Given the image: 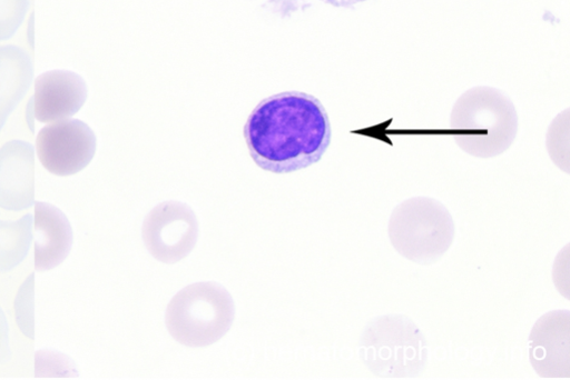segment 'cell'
<instances>
[{
  "instance_id": "cell-12",
  "label": "cell",
  "mask_w": 570,
  "mask_h": 380,
  "mask_svg": "<svg viewBox=\"0 0 570 380\" xmlns=\"http://www.w3.org/2000/svg\"><path fill=\"white\" fill-rule=\"evenodd\" d=\"M30 0H0V42L11 40L24 23Z\"/></svg>"
},
{
  "instance_id": "cell-16",
  "label": "cell",
  "mask_w": 570,
  "mask_h": 380,
  "mask_svg": "<svg viewBox=\"0 0 570 380\" xmlns=\"http://www.w3.org/2000/svg\"><path fill=\"white\" fill-rule=\"evenodd\" d=\"M11 356L10 328L7 316L0 308V361H6Z\"/></svg>"
},
{
  "instance_id": "cell-9",
  "label": "cell",
  "mask_w": 570,
  "mask_h": 380,
  "mask_svg": "<svg viewBox=\"0 0 570 380\" xmlns=\"http://www.w3.org/2000/svg\"><path fill=\"white\" fill-rule=\"evenodd\" d=\"M36 268L45 272L60 267L73 247V228L63 211L46 202L36 203Z\"/></svg>"
},
{
  "instance_id": "cell-4",
  "label": "cell",
  "mask_w": 570,
  "mask_h": 380,
  "mask_svg": "<svg viewBox=\"0 0 570 380\" xmlns=\"http://www.w3.org/2000/svg\"><path fill=\"white\" fill-rule=\"evenodd\" d=\"M454 224L448 209L431 198H413L392 213L390 238L409 260L430 262L448 251Z\"/></svg>"
},
{
  "instance_id": "cell-10",
  "label": "cell",
  "mask_w": 570,
  "mask_h": 380,
  "mask_svg": "<svg viewBox=\"0 0 570 380\" xmlns=\"http://www.w3.org/2000/svg\"><path fill=\"white\" fill-rule=\"evenodd\" d=\"M35 80L32 57L16 46L0 47V132Z\"/></svg>"
},
{
  "instance_id": "cell-14",
  "label": "cell",
  "mask_w": 570,
  "mask_h": 380,
  "mask_svg": "<svg viewBox=\"0 0 570 380\" xmlns=\"http://www.w3.org/2000/svg\"><path fill=\"white\" fill-rule=\"evenodd\" d=\"M36 373L39 378H66L76 374L77 369L67 356L42 350L37 354Z\"/></svg>"
},
{
  "instance_id": "cell-15",
  "label": "cell",
  "mask_w": 570,
  "mask_h": 380,
  "mask_svg": "<svg viewBox=\"0 0 570 380\" xmlns=\"http://www.w3.org/2000/svg\"><path fill=\"white\" fill-rule=\"evenodd\" d=\"M320 2L336 9H352L368 2V0H320ZM304 3L305 0H266V4L273 12L282 18L297 13Z\"/></svg>"
},
{
  "instance_id": "cell-7",
  "label": "cell",
  "mask_w": 570,
  "mask_h": 380,
  "mask_svg": "<svg viewBox=\"0 0 570 380\" xmlns=\"http://www.w3.org/2000/svg\"><path fill=\"white\" fill-rule=\"evenodd\" d=\"M36 204V150L24 141L0 148V208L23 211Z\"/></svg>"
},
{
  "instance_id": "cell-3",
  "label": "cell",
  "mask_w": 570,
  "mask_h": 380,
  "mask_svg": "<svg viewBox=\"0 0 570 380\" xmlns=\"http://www.w3.org/2000/svg\"><path fill=\"white\" fill-rule=\"evenodd\" d=\"M235 317L230 292L217 282L204 281L175 294L166 311V326L180 344L206 348L229 332Z\"/></svg>"
},
{
  "instance_id": "cell-13",
  "label": "cell",
  "mask_w": 570,
  "mask_h": 380,
  "mask_svg": "<svg viewBox=\"0 0 570 380\" xmlns=\"http://www.w3.org/2000/svg\"><path fill=\"white\" fill-rule=\"evenodd\" d=\"M36 274L32 273L22 284L16 299V318L22 332L35 339V290Z\"/></svg>"
},
{
  "instance_id": "cell-11",
  "label": "cell",
  "mask_w": 570,
  "mask_h": 380,
  "mask_svg": "<svg viewBox=\"0 0 570 380\" xmlns=\"http://www.w3.org/2000/svg\"><path fill=\"white\" fill-rule=\"evenodd\" d=\"M33 216L17 221L0 218V271H10L28 257L33 239Z\"/></svg>"
},
{
  "instance_id": "cell-8",
  "label": "cell",
  "mask_w": 570,
  "mask_h": 380,
  "mask_svg": "<svg viewBox=\"0 0 570 380\" xmlns=\"http://www.w3.org/2000/svg\"><path fill=\"white\" fill-rule=\"evenodd\" d=\"M88 99L85 80L70 71H50L37 79L33 98L36 119L41 123L69 120Z\"/></svg>"
},
{
  "instance_id": "cell-2",
  "label": "cell",
  "mask_w": 570,
  "mask_h": 380,
  "mask_svg": "<svg viewBox=\"0 0 570 380\" xmlns=\"http://www.w3.org/2000/svg\"><path fill=\"white\" fill-rule=\"evenodd\" d=\"M452 137L471 157L491 159L507 152L519 131L513 102L491 87H474L453 104L450 116Z\"/></svg>"
},
{
  "instance_id": "cell-1",
  "label": "cell",
  "mask_w": 570,
  "mask_h": 380,
  "mask_svg": "<svg viewBox=\"0 0 570 380\" xmlns=\"http://www.w3.org/2000/svg\"><path fill=\"white\" fill-rule=\"evenodd\" d=\"M244 137L261 169L287 174L322 160L331 146L332 128L318 99L294 91L262 101L249 116Z\"/></svg>"
},
{
  "instance_id": "cell-5",
  "label": "cell",
  "mask_w": 570,
  "mask_h": 380,
  "mask_svg": "<svg viewBox=\"0 0 570 380\" xmlns=\"http://www.w3.org/2000/svg\"><path fill=\"white\" fill-rule=\"evenodd\" d=\"M142 238L148 252L159 262L185 260L199 238V221L187 204L169 201L157 206L145 219Z\"/></svg>"
},
{
  "instance_id": "cell-6",
  "label": "cell",
  "mask_w": 570,
  "mask_h": 380,
  "mask_svg": "<svg viewBox=\"0 0 570 380\" xmlns=\"http://www.w3.org/2000/svg\"><path fill=\"white\" fill-rule=\"evenodd\" d=\"M37 152L42 166L58 177L82 172L97 152V137L80 120H63L43 128L37 140Z\"/></svg>"
}]
</instances>
